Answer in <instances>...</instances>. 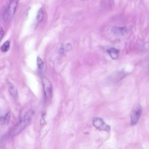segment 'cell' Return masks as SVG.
<instances>
[{"label": "cell", "mask_w": 149, "mask_h": 149, "mask_svg": "<svg viewBox=\"0 0 149 149\" xmlns=\"http://www.w3.org/2000/svg\"><path fill=\"white\" fill-rule=\"evenodd\" d=\"M33 112L31 110L29 111L22 118L19 122L15 125L11 131V134L13 135L19 133L25 128L29 123Z\"/></svg>", "instance_id": "cell-1"}, {"label": "cell", "mask_w": 149, "mask_h": 149, "mask_svg": "<svg viewBox=\"0 0 149 149\" xmlns=\"http://www.w3.org/2000/svg\"><path fill=\"white\" fill-rule=\"evenodd\" d=\"M93 125L100 130H103L109 132L110 130V127L106 124L103 119L101 118H96L93 121Z\"/></svg>", "instance_id": "cell-2"}, {"label": "cell", "mask_w": 149, "mask_h": 149, "mask_svg": "<svg viewBox=\"0 0 149 149\" xmlns=\"http://www.w3.org/2000/svg\"><path fill=\"white\" fill-rule=\"evenodd\" d=\"M0 124H4V117H0Z\"/></svg>", "instance_id": "cell-16"}, {"label": "cell", "mask_w": 149, "mask_h": 149, "mask_svg": "<svg viewBox=\"0 0 149 149\" xmlns=\"http://www.w3.org/2000/svg\"><path fill=\"white\" fill-rule=\"evenodd\" d=\"M142 109L141 106L139 105L132 111L131 114V125H136L139 121L141 114Z\"/></svg>", "instance_id": "cell-3"}, {"label": "cell", "mask_w": 149, "mask_h": 149, "mask_svg": "<svg viewBox=\"0 0 149 149\" xmlns=\"http://www.w3.org/2000/svg\"><path fill=\"white\" fill-rule=\"evenodd\" d=\"M72 48V46L71 44L67 43L62 46L60 49L59 52L61 53H63L65 52L69 51Z\"/></svg>", "instance_id": "cell-9"}, {"label": "cell", "mask_w": 149, "mask_h": 149, "mask_svg": "<svg viewBox=\"0 0 149 149\" xmlns=\"http://www.w3.org/2000/svg\"><path fill=\"white\" fill-rule=\"evenodd\" d=\"M107 52L113 59L116 60L118 58L119 56V51L115 48H109L107 50Z\"/></svg>", "instance_id": "cell-7"}, {"label": "cell", "mask_w": 149, "mask_h": 149, "mask_svg": "<svg viewBox=\"0 0 149 149\" xmlns=\"http://www.w3.org/2000/svg\"><path fill=\"white\" fill-rule=\"evenodd\" d=\"M45 115L44 114H43V115L41 117L40 119V124H43L44 123L45 121Z\"/></svg>", "instance_id": "cell-15"}, {"label": "cell", "mask_w": 149, "mask_h": 149, "mask_svg": "<svg viewBox=\"0 0 149 149\" xmlns=\"http://www.w3.org/2000/svg\"><path fill=\"white\" fill-rule=\"evenodd\" d=\"M17 5V2L16 0L12 1L4 15V19H10L13 16Z\"/></svg>", "instance_id": "cell-4"}, {"label": "cell", "mask_w": 149, "mask_h": 149, "mask_svg": "<svg viewBox=\"0 0 149 149\" xmlns=\"http://www.w3.org/2000/svg\"><path fill=\"white\" fill-rule=\"evenodd\" d=\"M9 91L11 95L15 98L17 99L18 97V92L17 89L11 83H8Z\"/></svg>", "instance_id": "cell-8"}, {"label": "cell", "mask_w": 149, "mask_h": 149, "mask_svg": "<svg viewBox=\"0 0 149 149\" xmlns=\"http://www.w3.org/2000/svg\"><path fill=\"white\" fill-rule=\"evenodd\" d=\"M4 32L2 29H0V42L3 36Z\"/></svg>", "instance_id": "cell-14"}, {"label": "cell", "mask_w": 149, "mask_h": 149, "mask_svg": "<svg viewBox=\"0 0 149 149\" xmlns=\"http://www.w3.org/2000/svg\"><path fill=\"white\" fill-rule=\"evenodd\" d=\"M36 61L38 69L39 70L41 71L44 66V63L42 60L39 56H38Z\"/></svg>", "instance_id": "cell-12"}, {"label": "cell", "mask_w": 149, "mask_h": 149, "mask_svg": "<svg viewBox=\"0 0 149 149\" xmlns=\"http://www.w3.org/2000/svg\"><path fill=\"white\" fill-rule=\"evenodd\" d=\"M111 31L115 35L121 36L124 35L128 31L126 26H114L111 29Z\"/></svg>", "instance_id": "cell-6"}, {"label": "cell", "mask_w": 149, "mask_h": 149, "mask_svg": "<svg viewBox=\"0 0 149 149\" xmlns=\"http://www.w3.org/2000/svg\"><path fill=\"white\" fill-rule=\"evenodd\" d=\"M10 46V42L9 41L5 42L1 46L0 49L3 52H6L9 50Z\"/></svg>", "instance_id": "cell-11"}, {"label": "cell", "mask_w": 149, "mask_h": 149, "mask_svg": "<svg viewBox=\"0 0 149 149\" xmlns=\"http://www.w3.org/2000/svg\"><path fill=\"white\" fill-rule=\"evenodd\" d=\"M43 10L42 8H40L38 12L36 19L38 23L40 22L42 20L43 17Z\"/></svg>", "instance_id": "cell-10"}, {"label": "cell", "mask_w": 149, "mask_h": 149, "mask_svg": "<svg viewBox=\"0 0 149 149\" xmlns=\"http://www.w3.org/2000/svg\"><path fill=\"white\" fill-rule=\"evenodd\" d=\"M11 114L10 112L6 113L4 116V124L7 125L9 123L10 119Z\"/></svg>", "instance_id": "cell-13"}, {"label": "cell", "mask_w": 149, "mask_h": 149, "mask_svg": "<svg viewBox=\"0 0 149 149\" xmlns=\"http://www.w3.org/2000/svg\"><path fill=\"white\" fill-rule=\"evenodd\" d=\"M42 83L45 98L46 99H48L51 96L52 91L51 84L46 78H43Z\"/></svg>", "instance_id": "cell-5"}]
</instances>
